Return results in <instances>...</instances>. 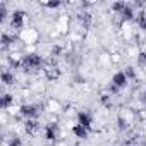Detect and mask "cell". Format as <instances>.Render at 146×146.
Listing matches in <instances>:
<instances>
[{"mask_svg":"<svg viewBox=\"0 0 146 146\" xmlns=\"http://www.w3.org/2000/svg\"><path fill=\"white\" fill-rule=\"evenodd\" d=\"M41 65H43V58L38 55V53H28V55H24L23 58H21V67H23V70H38V69H41Z\"/></svg>","mask_w":146,"mask_h":146,"instance_id":"6da1fadb","label":"cell"},{"mask_svg":"<svg viewBox=\"0 0 146 146\" xmlns=\"http://www.w3.org/2000/svg\"><path fill=\"white\" fill-rule=\"evenodd\" d=\"M40 110H41V107L40 105H35V103H24V105L19 107V113L26 120H35L40 115Z\"/></svg>","mask_w":146,"mask_h":146,"instance_id":"7a4b0ae2","label":"cell"},{"mask_svg":"<svg viewBox=\"0 0 146 146\" xmlns=\"http://www.w3.org/2000/svg\"><path fill=\"white\" fill-rule=\"evenodd\" d=\"M127 81H129V78L125 76L124 70H117L112 76V86H115L117 90H124L127 86Z\"/></svg>","mask_w":146,"mask_h":146,"instance_id":"3957f363","label":"cell"},{"mask_svg":"<svg viewBox=\"0 0 146 146\" xmlns=\"http://www.w3.org/2000/svg\"><path fill=\"white\" fill-rule=\"evenodd\" d=\"M60 136V129H58V124L55 122H50L45 125V139L46 141H57Z\"/></svg>","mask_w":146,"mask_h":146,"instance_id":"277c9868","label":"cell"},{"mask_svg":"<svg viewBox=\"0 0 146 146\" xmlns=\"http://www.w3.org/2000/svg\"><path fill=\"white\" fill-rule=\"evenodd\" d=\"M76 117H78V124H79V125H83V127H86V129L91 131V125H93V115H91L90 112H86V110H79Z\"/></svg>","mask_w":146,"mask_h":146,"instance_id":"5b68a950","label":"cell"},{"mask_svg":"<svg viewBox=\"0 0 146 146\" xmlns=\"http://www.w3.org/2000/svg\"><path fill=\"white\" fill-rule=\"evenodd\" d=\"M24 19H26V12L24 11H14L11 16V24L16 29H21L24 26Z\"/></svg>","mask_w":146,"mask_h":146,"instance_id":"8992f818","label":"cell"},{"mask_svg":"<svg viewBox=\"0 0 146 146\" xmlns=\"http://www.w3.org/2000/svg\"><path fill=\"white\" fill-rule=\"evenodd\" d=\"M72 134H74L78 139H88L90 129H86V127H83L79 124H74V125H72Z\"/></svg>","mask_w":146,"mask_h":146,"instance_id":"52a82bcc","label":"cell"},{"mask_svg":"<svg viewBox=\"0 0 146 146\" xmlns=\"http://www.w3.org/2000/svg\"><path fill=\"white\" fill-rule=\"evenodd\" d=\"M120 17H122L124 21H132V19L136 17V12H134V9H132L131 5H127V7L120 12Z\"/></svg>","mask_w":146,"mask_h":146,"instance_id":"ba28073f","label":"cell"},{"mask_svg":"<svg viewBox=\"0 0 146 146\" xmlns=\"http://www.w3.org/2000/svg\"><path fill=\"white\" fill-rule=\"evenodd\" d=\"M2 83L5 84V86H11V84H14V72H11V70H4L2 72Z\"/></svg>","mask_w":146,"mask_h":146,"instance_id":"9c48e42d","label":"cell"},{"mask_svg":"<svg viewBox=\"0 0 146 146\" xmlns=\"http://www.w3.org/2000/svg\"><path fill=\"white\" fill-rule=\"evenodd\" d=\"M12 103H14V96H12L11 93H5L4 98H2V103H0V105H2V108L5 110V108H9Z\"/></svg>","mask_w":146,"mask_h":146,"instance_id":"30bf717a","label":"cell"},{"mask_svg":"<svg viewBox=\"0 0 146 146\" xmlns=\"http://www.w3.org/2000/svg\"><path fill=\"white\" fill-rule=\"evenodd\" d=\"M127 5H129V4H127V2H124V0H120V2H113V4H112V11H113V12H117V14H120Z\"/></svg>","mask_w":146,"mask_h":146,"instance_id":"8fae6325","label":"cell"},{"mask_svg":"<svg viewBox=\"0 0 146 146\" xmlns=\"http://www.w3.org/2000/svg\"><path fill=\"white\" fill-rule=\"evenodd\" d=\"M14 40H16V38H14L12 35H9V33H4V35H2V46H4V48L11 46V45L14 43Z\"/></svg>","mask_w":146,"mask_h":146,"instance_id":"7c38bea8","label":"cell"},{"mask_svg":"<svg viewBox=\"0 0 146 146\" xmlns=\"http://www.w3.org/2000/svg\"><path fill=\"white\" fill-rule=\"evenodd\" d=\"M45 70H46V74H48V79H55V78L58 76V70H57V67H53V65L46 67Z\"/></svg>","mask_w":146,"mask_h":146,"instance_id":"4fadbf2b","label":"cell"},{"mask_svg":"<svg viewBox=\"0 0 146 146\" xmlns=\"http://www.w3.org/2000/svg\"><path fill=\"white\" fill-rule=\"evenodd\" d=\"M24 127H26L28 132H35V131L38 129V122H36V120H26V125H24Z\"/></svg>","mask_w":146,"mask_h":146,"instance_id":"5bb4252c","label":"cell"},{"mask_svg":"<svg viewBox=\"0 0 146 146\" xmlns=\"http://www.w3.org/2000/svg\"><path fill=\"white\" fill-rule=\"evenodd\" d=\"M9 146H23L21 137H19V136H12V137L9 139Z\"/></svg>","mask_w":146,"mask_h":146,"instance_id":"9a60e30c","label":"cell"},{"mask_svg":"<svg viewBox=\"0 0 146 146\" xmlns=\"http://www.w3.org/2000/svg\"><path fill=\"white\" fill-rule=\"evenodd\" d=\"M43 5H45V7H48V9H58V7L62 5V2H58V0H55V2H45Z\"/></svg>","mask_w":146,"mask_h":146,"instance_id":"2e32d148","label":"cell"},{"mask_svg":"<svg viewBox=\"0 0 146 146\" xmlns=\"http://www.w3.org/2000/svg\"><path fill=\"white\" fill-rule=\"evenodd\" d=\"M137 62H139V65H146V52H141L137 55Z\"/></svg>","mask_w":146,"mask_h":146,"instance_id":"e0dca14e","label":"cell"},{"mask_svg":"<svg viewBox=\"0 0 146 146\" xmlns=\"http://www.w3.org/2000/svg\"><path fill=\"white\" fill-rule=\"evenodd\" d=\"M124 72H125V76H127V78H134V76H136V74H134V67H125Z\"/></svg>","mask_w":146,"mask_h":146,"instance_id":"ac0fdd59","label":"cell"},{"mask_svg":"<svg viewBox=\"0 0 146 146\" xmlns=\"http://www.w3.org/2000/svg\"><path fill=\"white\" fill-rule=\"evenodd\" d=\"M119 129H125V120H124L122 117L119 119Z\"/></svg>","mask_w":146,"mask_h":146,"instance_id":"d6986e66","label":"cell"}]
</instances>
